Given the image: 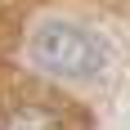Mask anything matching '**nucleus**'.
<instances>
[{
	"label": "nucleus",
	"instance_id": "1",
	"mask_svg": "<svg viewBox=\"0 0 130 130\" xmlns=\"http://www.w3.org/2000/svg\"><path fill=\"white\" fill-rule=\"evenodd\" d=\"M31 63L50 76H67V81H90L108 67V40L99 31L81 23H40L31 36Z\"/></svg>",
	"mask_w": 130,
	"mask_h": 130
},
{
	"label": "nucleus",
	"instance_id": "2",
	"mask_svg": "<svg viewBox=\"0 0 130 130\" xmlns=\"http://www.w3.org/2000/svg\"><path fill=\"white\" fill-rule=\"evenodd\" d=\"M0 130H63V126H58V117L50 108H13L0 121Z\"/></svg>",
	"mask_w": 130,
	"mask_h": 130
}]
</instances>
